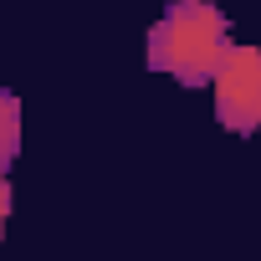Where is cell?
Here are the masks:
<instances>
[{
	"instance_id": "1",
	"label": "cell",
	"mask_w": 261,
	"mask_h": 261,
	"mask_svg": "<svg viewBox=\"0 0 261 261\" xmlns=\"http://www.w3.org/2000/svg\"><path fill=\"white\" fill-rule=\"evenodd\" d=\"M225 51H230V21L210 0H169L164 16L149 26V67L169 72L185 87L210 82Z\"/></svg>"
},
{
	"instance_id": "3",
	"label": "cell",
	"mask_w": 261,
	"mask_h": 261,
	"mask_svg": "<svg viewBox=\"0 0 261 261\" xmlns=\"http://www.w3.org/2000/svg\"><path fill=\"white\" fill-rule=\"evenodd\" d=\"M21 154V97L0 87V169Z\"/></svg>"
},
{
	"instance_id": "4",
	"label": "cell",
	"mask_w": 261,
	"mask_h": 261,
	"mask_svg": "<svg viewBox=\"0 0 261 261\" xmlns=\"http://www.w3.org/2000/svg\"><path fill=\"white\" fill-rule=\"evenodd\" d=\"M11 220V185H6V169H0V230Z\"/></svg>"
},
{
	"instance_id": "2",
	"label": "cell",
	"mask_w": 261,
	"mask_h": 261,
	"mask_svg": "<svg viewBox=\"0 0 261 261\" xmlns=\"http://www.w3.org/2000/svg\"><path fill=\"white\" fill-rule=\"evenodd\" d=\"M215 87V118L230 134H256L261 128V46H236L210 77Z\"/></svg>"
}]
</instances>
